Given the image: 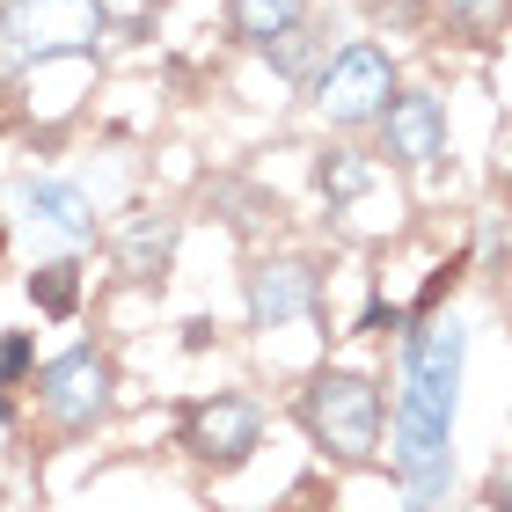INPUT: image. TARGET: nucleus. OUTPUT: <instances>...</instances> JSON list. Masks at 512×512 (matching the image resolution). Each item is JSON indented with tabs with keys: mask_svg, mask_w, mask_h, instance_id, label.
<instances>
[{
	"mask_svg": "<svg viewBox=\"0 0 512 512\" xmlns=\"http://www.w3.org/2000/svg\"><path fill=\"white\" fill-rule=\"evenodd\" d=\"M461 337L454 315L425 322L403 352V403H395V469L410 483V505H439L454 476V395H461Z\"/></svg>",
	"mask_w": 512,
	"mask_h": 512,
	"instance_id": "nucleus-1",
	"label": "nucleus"
},
{
	"mask_svg": "<svg viewBox=\"0 0 512 512\" xmlns=\"http://www.w3.org/2000/svg\"><path fill=\"white\" fill-rule=\"evenodd\" d=\"M300 425L322 454L337 461H374L381 447V388L352 374V366H322V374L300 388Z\"/></svg>",
	"mask_w": 512,
	"mask_h": 512,
	"instance_id": "nucleus-2",
	"label": "nucleus"
},
{
	"mask_svg": "<svg viewBox=\"0 0 512 512\" xmlns=\"http://www.w3.org/2000/svg\"><path fill=\"white\" fill-rule=\"evenodd\" d=\"M110 15L103 0H8L0 8V59L44 66V59H88L103 44Z\"/></svg>",
	"mask_w": 512,
	"mask_h": 512,
	"instance_id": "nucleus-3",
	"label": "nucleus"
},
{
	"mask_svg": "<svg viewBox=\"0 0 512 512\" xmlns=\"http://www.w3.org/2000/svg\"><path fill=\"white\" fill-rule=\"evenodd\" d=\"M395 96V66L381 44H344V52L315 74V110L330 118L337 132H359V125H374L381 110Z\"/></svg>",
	"mask_w": 512,
	"mask_h": 512,
	"instance_id": "nucleus-4",
	"label": "nucleus"
},
{
	"mask_svg": "<svg viewBox=\"0 0 512 512\" xmlns=\"http://www.w3.org/2000/svg\"><path fill=\"white\" fill-rule=\"evenodd\" d=\"M37 403H44V417H52L59 432H88V425L110 417V403H118V374H110L103 352L74 344V352L37 366Z\"/></svg>",
	"mask_w": 512,
	"mask_h": 512,
	"instance_id": "nucleus-5",
	"label": "nucleus"
},
{
	"mask_svg": "<svg viewBox=\"0 0 512 512\" xmlns=\"http://www.w3.org/2000/svg\"><path fill=\"white\" fill-rule=\"evenodd\" d=\"M183 447H191L205 469H242V461L264 447V410H256L249 395H213V403L191 410Z\"/></svg>",
	"mask_w": 512,
	"mask_h": 512,
	"instance_id": "nucleus-6",
	"label": "nucleus"
},
{
	"mask_svg": "<svg viewBox=\"0 0 512 512\" xmlns=\"http://www.w3.org/2000/svg\"><path fill=\"white\" fill-rule=\"evenodd\" d=\"M315 300H322V271L308 256H264L249 271V322L256 330H286V322L315 315Z\"/></svg>",
	"mask_w": 512,
	"mask_h": 512,
	"instance_id": "nucleus-7",
	"label": "nucleus"
},
{
	"mask_svg": "<svg viewBox=\"0 0 512 512\" xmlns=\"http://www.w3.org/2000/svg\"><path fill=\"white\" fill-rule=\"evenodd\" d=\"M439 147H447V110H439V96L395 88L388 110H381V154H395L403 169H425V161H439Z\"/></svg>",
	"mask_w": 512,
	"mask_h": 512,
	"instance_id": "nucleus-8",
	"label": "nucleus"
},
{
	"mask_svg": "<svg viewBox=\"0 0 512 512\" xmlns=\"http://www.w3.org/2000/svg\"><path fill=\"white\" fill-rule=\"evenodd\" d=\"M22 205H30V220L59 227L66 242H88V235H96V205H88V191H81V183L37 176V183H22Z\"/></svg>",
	"mask_w": 512,
	"mask_h": 512,
	"instance_id": "nucleus-9",
	"label": "nucleus"
},
{
	"mask_svg": "<svg viewBox=\"0 0 512 512\" xmlns=\"http://www.w3.org/2000/svg\"><path fill=\"white\" fill-rule=\"evenodd\" d=\"M169 256H176V220H154V213L132 220L125 242H118V264H125V278H139V286H161Z\"/></svg>",
	"mask_w": 512,
	"mask_h": 512,
	"instance_id": "nucleus-10",
	"label": "nucleus"
},
{
	"mask_svg": "<svg viewBox=\"0 0 512 512\" xmlns=\"http://www.w3.org/2000/svg\"><path fill=\"white\" fill-rule=\"evenodd\" d=\"M300 15H308V0H227V22H235V37L256 44V52H264L271 37H286Z\"/></svg>",
	"mask_w": 512,
	"mask_h": 512,
	"instance_id": "nucleus-11",
	"label": "nucleus"
},
{
	"mask_svg": "<svg viewBox=\"0 0 512 512\" xmlns=\"http://www.w3.org/2000/svg\"><path fill=\"white\" fill-rule=\"evenodd\" d=\"M264 52H271V66H278L286 81H315V74H322V30H308V15H300L286 37H271Z\"/></svg>",
	"mask_w": 512,
	"mask_h": 512,
	"instance_id": "nucleus-12",
	"label": "nucleus"
},
{
	"mask_svg": "<svg viewBox=\"0 0 512 512\" xmlns=\"http://www.w3.org/2000/svg\"><path fill=\"white\" fill-rule=\"evenodd\" d=\"M30 300L44 315H74V300H81V271L74 264H44L37 278H30Z\"/></svg>",
	"mask_w": 512,
	"mask_h": 512,
	"instance_id": "nucleus-13",
	"label": "nucleus"
},
{
	"mask_svg": "<svg viewBox=\"0 0 512 512\" xmlns=\"http://www.w3.org/2000/svg\"><path fill=\"white\" fill-rule=\"evenodd\" d=\"M366 183H374V169H366L359 154H330V161H322V198H330V205H352Z\"/></svg>",
	"mask_w": 512,
	"mask_h": 512,
	"instance_id": "nucleus-14",
	"label": "nucleus"
},
{
	"mask_svg": "<svg viewBox=\"0 0 512 512\" xmlns=\"http://www.w3.org/2000/svg\"><path fill=\"white\" fill-rule=\"evenodd\" d=\"M505 15H512V0H447V22L461 37H491V30H505Z\"/></svg>",
	"mask_w": 512,
	"mask_h": 512,
	"instance_id": "nucleus-15",
	"label": "nucleus"
},
{
	"mask_svg": "<svg viewBox=\"0 0 512 512\" xmlns=\"http://www.w3.org/2000/svg\"><path fill=\"white\" fill-rule=\"evenodd\" d=\"M30 374V337H0V417H8V381H22Z\"/></svg>",
	"mask_w": 512,
	"mask_h": 512,
	"instance_id": "nucleus-16",
	"label": "nucleus"
},
{
	"mask_svg": "<svg viewBox=\"0 0 512 512\" xmlns=\"http://www.w3.org/2000/svg\"><path fill=\"white\" fill-rule=\"evenodd\" d=\"M491 505H498V512H512V469H498V476H491Z\"/></svg>",
	"mask_w": 512,
	"mask_h": 512,
	"instance_id": "nucleus-17",
	"label": "nucleus"
},
{
	"mask_svg": "<svg viewBox=\"0 0 512 512\" xmlns=\"http://www.w3.org/2000/svg\"><path fill=\"white\" fill-rule=\"evenodd\" d=\"M410 512H432V505H410Z\"/></svg>",
	"mask_w": 512,
	"mask_h": 512,
	"instance_id": "nucleus-18",
	"label": "nucleus"
}]
</instances>
